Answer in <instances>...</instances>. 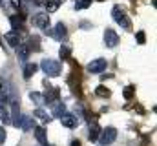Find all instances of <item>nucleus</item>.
<instances>
[{
	"instance_id": "f257e3e1",
	"label": "nucleus",
	"mask_w": 157,
	"mask_h": 146,
	"mask_svg": "<svg viewBox=\"0 0 157 146\" xmlns=\"http://www.w3.org/2000/svg\"><path fill=\"white\" fill-rule=\"evenodd\" d=\"M40 68L44 70V73H46L48 77H57V75H60V64H59L57 60L44 59V60L40 62Z\"/></svg>"
},
{
	"instance_id": "f03ea898",
	"label": "nucleus",
	"mask_w": 157,
	"mask_h": 146,
	"mask_svg": "<svg viewBox=\"0 0 157 146\" xmlns=\"http://www.w3.org/2000/svg\"><path fill=\"white\" fill-rule=\"evenodd\" d=\"M112 17H113V20L121 24L124 29H132V22L126 18V13H124V9H121L119 6H115L113 9H112Z\"/></svg>"
},
{
	"instance_id": "7ed1b4c3",
	"label": "nucleus",
	"mask_w": 157,
	"mask_h": 146,
	"mask_svg": "<svg viewBox=\"0 0 157 146\" xmlns=\"http://www.w3.org/2000/svg\"><path fill=\"white\" fill-rule=\"evenodd\" d=\"M117 139V130L115 128H106L102 130V135H101V144H112L113 141Z\"/></svg>"
},
{
	"instance_id": "20e7f679",
	"label": "nucleus",
	"mask_w": 157,
	"mask_h": 146,
	"mask_svg": "<svg viewBox=\"0 0 157 146\" xmlns=\"http://www.w3.org/2000/svg\"><path fill=\"white\" fill-rule=\"evenodd\" d=\"M33 24L40 29H48L49 28V15L48 13H37L33 17Z\"/></svg>"
},
{
	"instance_id": "39448f33",
	"label": "nucleus",
	"mask_w": 157,
	"mask_h": 146,
	"mask_svg": "<svg viewBox=\"0 0 157 146\" xmlns=\"http://www.w3.org/2000/svg\"><path fill=\"white\" fill-rule=\"evenodd\" d=\"M106 70V60L104 59H95L88 64V71L90 73H101Z\"/></svg>"
},
{
	"instance_id": "423d86ee",
	"label": "nucleus",
	"mask_w": 157,
	"mask_h": 146,
	"mask_svg": "<svg viewBox=\"0 0 157 146\" xmlns=\"http://www.w3.org/2000/svg\"><path fill=\"white\" fill-rule=\"evenodd\" d=\"M117 42H119V35L113 29H106V31H104V44H106L108 48H115Z\"/></svg>"
},
{
	"instance_id": "0eeeda50",
	"label": "nucleus",
	"mask_w": 157,
	"mask_h": 146,
	"mask_svg": "<svg viewBox=\"0 0 157 146\" xmlns=\"http://www.w3.org/2000/svg\"><path fill=\"white\" fill-rule=\"evenodd\" d=\"M18 128H22V130H33L35 128V119L33 117H29V115H20V121H18Z\"/></svg>"
},
{
	"instance_id": "6e6552de",
	"label": "nucleus",
	"mask_w": 157,
	"mask_h": 146,
	"mask_svg": "<svg viewBox=\"0 0 157 146\" xmlns=\"http://www.w3.org/2000/svg\"><path fill=\"white\" fill-rule=\"evenodd\" d=\"M60 121H62V126H66V128H75L78 124L77 115H70V113H62Z\"/></svg>"
},
{
	"instance_id": "1a4fd4ad",
	"label": "nucleus",
	"mask_w": 157,
	"mask_h": 146,
	"mask_svg": "<svg viewBox=\"0 0 157 146\" xmlns=\"http://www.w3.org/2000/svg\"><path fill=\"white\" fill-rule=\"evenodd\" d=\"M29 48H28V44H18L17 46V57H18V60H28V57H29Z\"/></svg>"
},
{
	"instance_id": "9d476101",
	"label": "nucleus",
	"mask_w": 157,
	"mask_h": 146,
	"mask_svg": "<svg viewBox=\"0 0 157 146\" xmlns=\"http://www.w3.org/2000/svg\"><path fill=\"white\" fill-rule=\"evenodd\" d=\"M59 90L57 88H53L51 84H48V91H46V95H44V101L46 102H53V101H57L59 99Z\"/></svg>"
},
{
	"instance_id": "9b49d317",
	"label": "nucleus",
	"mask_w": 157,
	"mask_h": 146,
	"mask_svg": "<svg viewBox=\"0 0 157 146\" xmlns=\"http://www.w3.org/2000/svg\"><path fill=\"white\" fill-rule=\"evenodd\" d=\"M66 35H68V29H66V26H64L62 22H59V24L55 26V29H53V36H55L57 40H62Z\"/></svg>"
},
{
	"instance_id": "f8f14e48",
	"label": "nucleus",
	"mask_w": 157,
	"mask_h": 146,
	"mask_svg": "<svg viewBox=\"0 0 157 146\" xmlns=\"http://www.w3.org/2000/svg\"><path fill=\"white\" fill-rule=\"evenodd\" d=\"M51 104H53V108H51V113H53V115H57V117H60V115L66 111V104H64L62 101H59V99H57V101H53Z\"/></svg>"
},
{
	"instance_id": "ddd939ff",
	"label": "nucleus",
	"mask_w": 157,
	"mask_h": 146,
	"mask_svg": "<svg viewBox=\"0 0 157 146\" xmlns=\"http://www.w3.org/2000/svg\"><path fill=\"white\" fill-rule=\"evenodd\" d=\"M99 133H101V126L97 124V121H93V122H90V133H88V137H90V141H95V139L99 137Z\"/></svg>"
},
{
	"instance_id": "4468645a",
	"label": "nucleus",
	"mask_w": 157,
	"mask_h": 146,
	"mask_svg": "<svg viewBox=\"0 0 157 146\" xmlns=\"http://www.w3.org/2000/svg\"><path fill=\"white\" fill-rule=\"evenodd\" d=\"M62 2H64V0H46V2H44V6H46L48 13H55Z\"/></svg>"
},
{
	"instance_id": "2eb2a0df",
	"label": "nucleus",
	"mask_w": 157,
	"mask_h": 146,
	"mask_svg": "<svg viewBox=\"0 0 157 146\" xmlns=\"http://www.w3.org/2000/svg\"><path fill=\"white\" fill-rule=\"evenodd\" d=\"M7 42H9V46H18V42H20V36H18V33L17 31H9V33H6V36H4Z\"/></svg>"
},
{
	"instance_id": "dca6fc26",
	"label": "nucleus",
	"mask_w": 157,
	"mask_h": 146,
	"mask_svg": "<svg viewBox=\"0 0 157 146\" xmlns=\"http://www.w3.org/2000/svg\"><path fill=\"white\" fill-rule=\"evenodd\" d=\"M35 137L40 144H48V137H46V130L44 128H35Z\"/></svg>"
},
{
	"instance_id": "f3484780",
	"label": "nucleus",
	"mask_w": 157,
	"mask_h": 146,
	"mask_svg": "<svg viewBox=\"0 0 157 146\" xmlns=\"http://www.w3.org/2000/svg\"><path fill=\"white\" fill-rule=\"evenodd\" d=\"M29 99H31L35 104H39V106L46 102V101H44V95H42V93H37V91H31V93H29Z\"/></svg>"
},
{
	"instance_id": "a211bd4d",
	"label": "nucleus",
	"mask_w": 157,
	"mask_h": 146,
	"mask_svg": "<svg viewBox=\"0 0 157 146\" xmlns=\"http://www.w3.org/2000/svg\"><path fill=\"white\" fill-rule=\"evenodd\" d=\"M9 22H11V26L15 28V29H18V28H22V24H24V17H11L9 18Z\"/></svg>"
},
{
	"instance_id": "6ab92c4d",
	"label": "nucleus",
	"mask_w": 157,
	"mask_h": 146,
	"mask_svg": "<svg viewBox=\"0 0 157 146\" xmlns=\"http://www.w3.org/2000/svg\"><path fill=\"white\" fill-rule=\"evenodd\" d=\"M29 49H33V51H39L40 49V38L39 36H31L29 38V46H28Z\"/></svg>"
},
{
	"instance_id": "aec40b11",
	"label": "nucleus",
	"mask_w": 157,
	"mask_h": 146,
	"mask_svg": "<svg viewBox=\"0 0 157 146\" xmlns=\"http://www.w3.org/2000/svg\"><path fill=\"white\" fill-rule=\"evenodd\" d=\"M35 71H37L35 64H26V68H24V79H29L31 75H35Z\"/></svg>"
},
{
	"instance_id": "412c9836",
	"label": "nucleus",
	"mask_w": 157,
	"mask_h": 146,
	"mask_svg": "<svg viewBox=\"0 0 157 146\" xmlns=\"http://www.w3.org/2000/svg\"><path fill=\"white\" fill-rule=\"evenodd\" d=\"M95 93H97L99 97H104V99H108V97L112 95V91H110L108 88H104V86H99V88L95 90Z\"/></svg>"
},
{
	"instance_id": "4be33fe9",
	"label": "nucleus",
	"mask_w": 157,
	"mask_h": 146,
	"mask_svg": "<svg viewBox=\"0 0 157 146\" xmlns=\"http://www.w3.org/2000/svg\"><path fill=\"white\" fill-rule=\"evenodd\" d=\"M33 115H35L37 119H40V121H44V122H46V121H49V115H48V113H46V111H44L42 108H37Z\"/></svg>"
},
{
	"instance_id": "5701e85b",
	"label": "nucleus",
	"mask_w": 157,
	"mask_h": 146,
	"mask_svg": "<svg viewBox=\"0 0 157 146\" xmlns=\"http://www.w3.org/2000/svg\"><path fill=\"white\" fill-rule=\"evenodd\" d=\"M0 117H2L4 122H11V121H9V113H7V110H6V106H4L2 101H0Z\"/></svg>"
},
{
	"instance_id": "b1692460",
	"label": "nucleus",
	"mask_w": 157,
	"mask_h": 146,
	"mask_svg": "<svg viewBox=\"0 0 157 146\" xmlns=\"http://www.w3.org/2000/svg\"><path fill=\"white\" fill-rule=\"evenodd\" d=\"M90 4H91V0H75L77 9H86V7H90Z\"/></svg>"
},
{
	"instance_id": "393cba45",
	"label": "nucleus",
	"mask_w": 157,
	"mask_h": 146,
	"mask_svg": "<svg viewBox=\"0 0 157 146\" xmlns=\"http://www.w3.org/2000/svg\"><path fill=\"white\" fill-rule=\"evenodd\" d=\"M133 93H135V86H128V88L124 90V99H126V101H132Z\"/></svg>"
},
{
	"instance_id": "a878e982",
	"label": "nucleus",
	"mask_w": 157,
	"mask_h": 146,
	"mask_svg": "<svg viewBox=\"0 0 157 146\" xmlns=\"http://www.w3.org/2000/svg\"><path fill=\"white\" fill-rule=\"evenodd\" d=\"M60 57H62V59H70V48L62 46V48H60Z\"/></svg>"
},
{
	"instance_id": "bb28decb",
	"label": "nucleus",
	"mask_w": 157,
	"mask_h": 146,
	"mask_svg": "<svg viewBox=\"0 0 157 146\" xmlns=\"http://www.w3.org/2000/svg\"><path fill=\"white\" fill-rule=\"evenodd\" d=\"M137 42H139V44H144V42H146V35H144V31H139V33H137Z\"/></svg>"
},
{
	"instance_id": "cd10ccee",
	"label": "nucleus",
	"mask_w": 157,
	"mask_h": 146,
	"mask_svg": "<svg viewBox=\"0 0 157 146\" xmlns=\"http://www.w3.org/2000/svg\"><path fill=\"white\" fill-rule=\"evenodd\" d=\"M4 141H6V130L0 128V144H4Z\"/></svg>"
},
{
	"instance_id": "c85d7f7f",
	"label": "nucleus",
	"mask_w": 157,
	"mask_h": 146,
	"mask_svg": "<svg viewBox=\"0 0 157 146\" xmlns=\"http://www.w3.org/2000/svg\"><path fill=\"white\" fill-rule=\"evenodd\" d=\"M11 6L13 7H20L22 6V0H11Z\"/></svg>"
},
{
	"instance_id": "c756f323",
	"label": "nucleus",
	"mask_w": 157,
	"mask_h": 146,
	"mask_svg": "<svg viewBox=\"0 0 157 146\" xmlns=\"http://www.w3.org/2000/svg\"><path fill=\"white\" fill-rule=\"evenodd\" d=\"M44 2H46V0H35V4H39V6H42Z\"/></svg>"
},
{
	"instance_id": "7c9ffc66",
	"label": "nucleus",
	"mask_w": 157,
	"mask_h": 146,
	"mask_svg": "<svg viewBox=\"0 0 157 146\" xmlns=\"http://www.w3.org/2000/svg\"><path fill=\"white\" fill-rule=\"evenodd\" d=\"M71 146H80V143H78V141H73V143H71Z\"/></svg>"
},
{
	"instance_id": "2f4dec72",
	"label": "nucleus",
	"mask_w": 157,
	"mask_h": 146,
	"mask_svg": "<svg viewBox=\"0 0 157 146\" xmlns=\"http://www.w3.org/2000/svg\"><path fill=\"white\" fill-rule=\"evenodd\" d=\"M0 88H2V79H0Z\"/></svg>"
}]
</instances>
